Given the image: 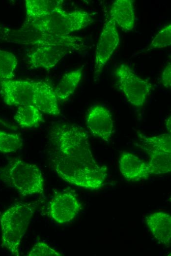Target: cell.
<instances>
[{"mask_svg":"<svg viewBox=\"0 0 171 256\" xmlns=\"http://www.w3.org/2000/svg\"><path fill=\"white\" fill-rule=\"evenodd\" d=\"M49 137L53 147L51 164L61 179L91 190L103 186L108 175L107 167L96 161L88 135L82 127L58 124L50 128Z\"/></svg>","mask_w":171,"mask_h":256,"instance_id":"6da1fadb","label":"cell"},{"mask_svg":"<svg viewBox=\"0 0 171 256\" xmlns=\"http://www.w3.org/2000/svg\"><path fill=\"white\" fill-rule=\"evenodd\" d=\"M39 199L29 202H18L2 213L0 217L1 246L15 256H20V246L37 208Z\"/></svg>","mask_w":171,"mask_h":256,"instance_id":"7a4b0ae2","label":"cell"},{"mask_svg":"<svg viewBox=\"0 0 171 256\" xmlns=\"http://www.w3.org/2000/svg\"><path fill=\"white\" fill-rule=\"evenodd\" d=\"M94 21L91 14L83 10L66 12L62 7L37 19L25 20L23 27L35 29L55 35H65L82 30Z\"/></svg>","mask_w":171,"mask_h":256,"instance_id":"3957f363","label":"cell"},{"mask_svg":"<svg viewBox=\"0 0 171 256\" xmlns=\"http://www.w3.org/2000/svg\"><path fill=\"white\" fill-rule=\"evenodd\" d=\"M0 39L7 42L33 45L36 47L59 45L72 48L77 51L87 46L84 39L74 35H55L34 28L23 27L19 29H0Z\"/></svg>","mask_w":171,"mask_h":256,"instance_id":"277c9868","label":"cell"},{"mask_svg":"<svg viewBox=\"0 0 171 256\" xmlns=\"http://www.w3.org/2000/svg\"><path fill=\"white\" fill-rule=\"evenodd\" d=\"M1 176L5 183L23 196L43 193L44 179L36 164L13 159L2 170Z\"/></svg>","mask_w":171,"mask_h":256,"instance_id":"5b68a950","label":"cell"},{"mask_svg":"<svg viewBox=\"0 0 171 256\" xmlns=\"http://www.w3.org/2000/svg\"><path fill=\"white\" fill-rule=\"evenodd\" d=\"M142 147L149 157L147 163L152 175L169 173L171 171V134L167 132L149 136L137 132Z\"/></svg>","mask_w":171,"mask_h":256,"instance_id":"8992f818","label":"cell"},{"mask_svg":"<svg viewBox=\"0 0 171 256\" xmlns=\"http://www.w3.org/2000/svg\"><path fill=\"white\" fill-rule=\"evenodd\" d=\"M119 89L127 100L136 107H141L149 96L152 85L138 76L128 65L120 64L115 70Z\"/></svg>","mask_w":171,"mask_h":256,"instance_id":"52a82bcc","label":"cell"},{"mask_svg":"<svg viewBox=\"0 0 171 256\" xmlns=\"http://www.w3.org/2000/svg\"><path fill=\"white\" fill-rule=\"evenodd\" d=\"M119 42L117 26L110 16L104 25L96 45L93 68L95 81L99 79L102 71Z\"/></svg>","mask_w":171,"mask_h":256,"instance_id":"ba28073f","label":"cell"},{"mask_svg":"<svg viewBox=\"0 0 171 256\" xmlns=\"http://www.w3.org/2000/svg\"><path fill=\"white\" fill-rule=\"evenodd\" d=\"M39 81L8 80L0 81V93L10 106L33 105Z\"/></svg>","mask_w":171,"mask_h":256,"instance_id":"9c48e42d","label":"cell"},{"mask_svg":"<svg viewBox=\"0 0 171 256\" xmlns=\"http://www.w3.org/2000/svg\"><path fill=\"white\" fill-rule=\"evenodd\" d=\"M82 208V203L74 193L63 192L57 193L51 199L48 213L54 221L63 224L72 221Z\"/></svg>","mask_w":171,"mask_h":256,"instance_id":"30bf717a","label":"cell"},{"mask_svg":"<svg viewBox=\"0 0 171 256\" xmlns=\"http://www.w3.org/2000/svg\"><path fill=\"white\" fill-rule=\"evenodd\" d=\"M76 51L72 48L59 45L36 47L28 54V63L32 69H50L64 57Z\"/></svg>","mask_w":171,"mask_h":256,"instance_id":"8fae6325","label":"cell"},{"mask_svg":"<svg viewBox=\"0 0 171 256\" xmlns=\"http://www.w3.org/2000/svg\"><path fill=\"white\" fill-rule=\"evenodd\" d=\"M86 126L95 137L108 142L114 133V121L110 111L106 107L97 105L92 106L86 116Z\"/></svg>","mask_w":171,"mask_h":256,"instance_id":"7c38bea8","label":"cell"},{"mask_svg":"<svg viewBox=\"0 0 171 256\" xmlns=\"http://www.w3.org/2000/svg\"><path fill=\"white\" fill-rule=\"evenodd\" d=\"M118 164L121 174L129 181L146 180L152 175L147 162L131 153L123 152Z\"/></svg>","mask_w":171,"mask_h":256,"instance_id":"4fadbf2b","label":"cell"},{"mask_svg":"<svg viewBox=\"0 0 171 256\" xmlns=\"http://www.w3.org/2000/svg\"><path fill=\"white\" fill-rule=\"evenodd\" d=\"M145 223L158 242L167 247L171 246V216L167 212H155L148 215Z\"/></svg>","mask_w":171,"mask_h":256,"instance_id":"5bb4252c","label":"cell"},{"mask_svg":"<svg viewBox=\"0 0 171 256\" xmlns=\"http://www.w3.org/2000/svg\"><path fill=\"white\" fill-rule=\"evenodd\" d=\"M33 105L40 112L47 114L57 116L60 114L54 89L44 81H39Z\"/></svg>","mask_w":171,"mask_h":256,"instance_id":"9a60e30c","label":"cell"},{"mask_svg":"<svg viewBox=\"0 0 171 256\" xmlns=\"http://www.w3.org/2000/svg\"><path fill=\"white\" fill-rule=\"evenodd\" d=\"M110 16L116 26L125 32L133 30L135 23L134 1L132 0H116L112 4Z\"/></svg>","mask_w":171,"mask_h":256,"instance_id":"2e32d148","label":"cell"},{"mask_svg":"<svg viewBox=\"0 0 171 256\" xmlns=\"http://www.w3.org/2000/svg\"><path fill=\"white\" fill-rule=\"evenodd\" d=\"M26 19H37L48 15L62 7L61 0H26Z\"/></svg>","mask_w":171,"mask_h":256,"instance_id":"e0dca14e","label":"cell"},{"mask_svg":"<svg viewBox=\"0 0 171 256\" xmlns=\"http://www.w3.org/2000/svg\"><path fill=\"white\" fill-rule=\"evenodd\" d=\"M82 74L83 67L64 74L54 89L58 101H65L74 93L82 79Z\"/></svg>","mask_w":171,"mask_h":256,"instance_id":"ac0fdd59","label":"cell"},{"mask_svg":"<svg viewBox=\"0 0 171 256\" xmlns=\"http://www.w3.org/2000/svg\"><path fill=\"white\" fill-rule=\"evenodd\" d=\"M14 118L22 128L37 127L43 120L41 112L32 104L19 106Z\"/></svg>","mask_w":171,"mask_h":256,"instance_id":"d6986e66","label":"cell"},{"mask_svg":"<svg viewBox=\"0 0 171 256\" xmlns=\"http://www.w3.org/2000/svg\"><path fill=\"white\" fill-rule=\"evenodd\" d=\"M17 64V59L14 54L0 50V81L12 80Z\"/></svg>","mask_w":171,"mask_h":256,"instance_id":"ffe728a7","label":"cell"},{"mask_svg":"<svg viewBox=\"0 0 171 256\" xmlns=\"http://www.w3.org/2000/svg\"><path fill=\"white\" fill-rule=\"evenodd\" d=\"M22 143V139L18 134L0 130V152H15L21 148Z\"/></svg>","mask_w":171,"mask_h":256,"instance_id":"44dd1931","label":"cell"},{"mask_svg":"<svg viewBox=\"0 0 171 256\" xmlns=\"http://www.w3.org/2000/svg\"><path fill=\"white\" fill-rule=\"evenodd\" d=\"M171 45V24L164 27L157 33L147 47V51L165 48Z\"/></svg>","mask_w":171,"mask_h":256,"instance_id":"7402d4cb","label":"cell"},{"mask_svg":"<svg viewBox=\"0 0 171 256\" xmlns=\"http://www.w3.org/2000/svg\"><path fill=\"white\" fill-rule=\"evenodd\" d=\"M61 254L44 242H36L28 252V256H60Z\"/></svg>","mask_w":171,"mask_h":256,"instance_id":"603a6c76","label":"cell"},{"mask_svg":"<svg viewBox=\"0 0 171 256\" xmlns=\"http://www.w3.org/2000/svg\"><path fill=\"white\" fill-rule=\"evenodd\" d=\"M161 83L166 88L171 86V62L166 65L161 75Z\"/></svg>","mask_w":171,"mask_h":256,"instance_id":"cb8c5ba5","label":"cell"},{"mask_svg":"<svg viewBox=\"0 0 171 256\" xmlns=\"http://www.w3.org/2000/svg\"><path fill=\"white\" fill-rule=\"evenodd\" d=\"M165 127L168 132H171V117H169L165 120Z\"/></svg>","mask_w":171,"mask_h":256,"instance_id":"d4e9b609","label":"cell"},{"mask_svg":"<svg viewBox=\"0 0 171 256\" xmlns=\"http://www.w3.org/2000/svg\"><path fill=\"white\" fill-rule=\"evenodd\" d=\"M0 123L2 125H3L4 126L9 127V126H8L7 124H6L5 123H4L3 121L1 120L0 119Z\"/></svg>","mask_w":171,"mask_h":256,"instance_id":"484cf974","label":"cell"}]
</instances>
